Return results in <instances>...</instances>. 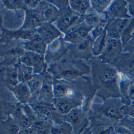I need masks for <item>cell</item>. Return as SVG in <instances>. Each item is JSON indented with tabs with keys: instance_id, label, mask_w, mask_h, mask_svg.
Listing matches in <instances>:
<instances>
[{
	"instance_id": "obj_34",
	"label": "cell",
	"mask_w": 134,
	"mask_h": 134,
	"mask_svg": "<svg viewBox=\"0 0 134 134\" xmlns=\"http://www.w3.org/2000/svg\"><path fill=\"white\" fill-rule=\"evenodd\" d=\"M61 133V130L59 129H53L52 133L53 134H60Z\"/></svg>"
},
{
	"instance_id": "obj_27",
	"label": "cell",
	"mask_w": 134,
	"mask_h": 134,
	"mask_svg": "<svg viewBox=\"0 0 134 134\" xmlns=\"http://www.w3.org/2000/svg\"><path fill=\"white\" fill-rule=\"evenodd\" d=\"M131 104H134V83L131 85L129 90L128 98L124 102V104L127 106Z\"/></svg>"
},
{
	"instance_id": "obj_11",
	"label": "cell",
	"mask_w": 134,
	"mask_h": 134,
	"mask_svg": "<svg viewBox=\"0 0 134 134\" xmlns=\"http://www.w3.org/2000/svg\"><path fill=\"white\" fill-rule=\"evenodd\" d=\"M21 63L29 67H33L34 69L41 70L43 65V56L38 53L28 52L20 58Z\"/></svg>"
},
{
	"instance_id": "obj_7",
	"label": "cell",
	"mask_w": 134,
	"mask_h": 134,
	"mask_svg": "<svg viewBox=\"0 0 134 134\" xmlns=\"http://www.w3.org/2000/svg\"><path fill=\"white\" fill-rule=\"evenodd\" d=\"M37 32L42 40L47 44L60 38V31L51 23H43L38 29Z\"/></svg>"
},
{
	"instance_id": "obj_17",
	"label": "cell",
	"mask_w": 134,
	"mask_h": 134,
	"mask_svg": "<svg viewBox=\"0 0 134 134\" xmlns=\"http://www.w3.org/2000/svg\"><path fill=\"white\" fill-rule=\"evenodd\" d=\"M69 3L72 12L79 15L86 14L91 7L89 1H69Z\"/></svg>"
},
{
	"instance_id": "obj_10",
	"label": "cell",
	"mask_w": 134,
	"mask_h": 134,
	"mask_svg": "<svg viewBox=\"0 0 134 134\" xmlns=\"http://www.w3.org/2000/svg\"><path fill=\"white\" fill-rule=\"evenodd\" d=\"M119 72L126 74L134 66V53L122 52L113 64Z\"/></svg>"
},
{
	"instance_id": "obj_13",
	"label": "cell",
	"mask_w": 134,
	"mask_h": 134,
	"mask_svg": "<svg viewBox=\"0 0 134 134\" xmlns=\"http://www.w3.org/2000/svg\"><path fill=\"white\" fill-rule=\"evenodd\" d=\"M24 45V48L29 52L36 53L42 56L47 49V44L42 40L38 32L31 39L25 42Z\"/></svg>"
},
{
	"instance_id": "obj_19",
	"label": "cell",
	"mask_w": 134,
	"mask_h": 134,
	"mask_svg": "<svg viewBox=\"0 0 134 134\" xmlns=\"http://www.w3.org/2000/svg\"><path fill=\"white\" fill-rule=\"evenodd\" d=\"M134 32V18H131L125 29L123 31L121 36V41L123 44V46L129 41L132 38Z\"/></svg>"
},
{
	"instance_id": "obj_16",
	"label": "cell",
	"mask_w": 134,
	"mask_h": 134,
	"mask_svg": "<svg viewBox=\"0 0 134 134\" xmlns=\"http://www.w3.org/2000/svg\"><path fill=\"white\" fill-rule=\"evenodd\" d=\"M121 124L115 128L118 134H134V119L127 115L121 119Z\"/></svg>"
},
{
	"instance_id": "obj_28",
	"label": "cell",
	"mask_w": 134,
	"mask_h": 134,
	"mask_svg": "<svg viewBox=\"0 0 134 134\" xmlns=\"http://www.w3.org/2000/svg\"><path fill=\"white\" fill-rule=\"evenodd\" d=\"M122 110L125 115L129 116L134 119V104L129 105H124Z\"/></svg>"
},
{
	"instance_id": "obj_15",
	"label": "cell",
	"mask_w": 134,
	"mask_h": 134,
	"mask_svg": "<svg viewBox=\"0 0 134 134\" xmlns=\"http://www.w3.org/2000/svg\"><path fill=\"white\" fill-rule=\"evenodd\" d=\"M133 83L134 81L129 79L125 74L119 71L118 84L121 95L124 99L123 100L124 103L128 98L129 88Z\"/></svg>"
},
{
	"instance_id": "obj_1",
	"label": "cell",
	"mask_w": 134,
	"mask_h": 134,
	"mask_svg": "<svg viewBox=\"0 0 134 134\" xmlns=\"http://www.w3.org/2000/svg\"><path fill=\"white\" fill-rule=\"evenodd\" d=\"M93 65L98 80L104 88L109 93L121 96L118 84L119 71L115 67L100 60L96 61Z\"/></svg>"
},
{
	"instance_id": "obj_23",
	"label": "cell",
	"mask_w": 134,
	"mask_h": 134,
	"mask_svg": "<svg viewBox=\"0 0 134 134\" xmlns=\"http://www.w3.org/2000/svg\"><path fill=\"white\" fill-rule=\"evenodd\" d=\"M18 65V79L21 82H24L30 80L32 77L31 74L32 68L31 67L26 66L22 63Z\"/></svg>"
},
{
	"instance_id": "obj_2",
	"label": "cell",
	"mask_w": 134,
	"mask_h": 134,
	"mask_svg": "<svg viewBox=\"0 0 134 134\" xmlns=\"http://www.w3.org/2000/svg\"><path fill=\"white\" fill-rule=\"evenodd\" d=\"M123 48L124 46L121 40L107 38L104 48L99 57V59L105 63L113 65L122 52Z\"/></svg>"
},
{
	"instance_id": "obj_31",
	"label": "cell",
	"mask_w": 134,
	"mask_h": 134,
	"mask_svg": "<svg viewBox=\"0 0 134 134\" xmlns=\"http://www.w3.org/2000/svg\"><path fill=\"white\" fill-rule=\"evenodd\" d=\"M127 2L129 15L132 18H134V0H130Z\"/></svg>"
},
{
	"instance_id": "obj_32",
	"label": "cell",
	"mask_w": 134,
	"mask_h": 134,
	"mask_svg": "<svg viewBox=\"0 0 134 134\" xmlns=\"http://www.w3.org/2000/svg\"><path fill=\"white\" fill-rule=\"evenodd\" d=\"M41 93L43 96H48L51 93V87L48 84H44L41 88Z\"/></svg>"
},
{
	"instance_id": "obj_5",
	"label": "cell",
	"mask_w": 134,
	"mask_h": 134,
	"mask_svg": "<svg viewBox=\"0 0 134 134\" xmlns=\"http://www.w3.org/2000/svg\"><path fill=\"white\" fill-rule=\"evenodd\" d=\"M105 13L110 20L115 19H129L132 18L129 13L127 1H113Z\"/></svg>"
},
{
	"instance_id": "obj_33",
	"label": "cell",
	"mask_w": 134,
	"mask_h": 134,
	"mask_svg": "<svg viewBox=\"0 0 134 134\" xmlns=\"http://www.w3.org/2000/svg\"><path fill=\"white\" fill-rule=\"evenodd\" d=\"M126 76H127L129 79L134 81V66L130 69L126 74H125Z\"/></svg>"
},
{
	"instance_id": "obj_22",
	"label": "cell",
	"mask_w": 134,
	"mask_h": 134,
	"mask_svg": "<svg viewBox=\"0 0 134 134\" xmlns=\"http://www.w3.org/2000/svg\"><path fill=\"white\" fill-rule=\"evenodd\" d=\"M15 92L17 98L22 102H26L30 96V90L24 84H20L16 86Z\"/></svg>"
},
{
	"instance_id": "obj_24",
	"label": "cell",
	"mask_w": 134,
	"mask_h": 134,
	"mask_svg": "<svg viewBox=\"0 0 134 134\" xmlns=\"http://www.w3.org/2000/svg\"><path fill=\"white\" fill-rule=\"evenodd\" d=\"M82 117V113L80 109L77 108L72 109L69 113H68L67 119L68 120L74 124L78 122Z\"/></svg>"
},
{
	"instance_id": "obj_21",
	"label": "cell",
	"mask_w": 134,
	"mask_h": 134,
	"mask_svg": "<svg viewBox=\"0 0 134 134\" xmlns=\"http://www.w3.org/2000/svg\"><path fill=\"white\" fill-rule=\"evenodd\" d=\"M112 1L110 0H94L90 2L91 7L94 12L100 14L106 12Z\"/></svg>"
},
{
	"instance_id": "obj_6",
	"label": "cell",
	"mask_w": 134,
	"mask_h": 134,
	"mask_svg": "<svg viewBox=\"0 0 134 134\" xmlns=\"http://www.w3.org/2000/svg\"><path fill=\"white\" fill-rule=\"evenodd\" d=\"M40 14L43 23H52V22L58 19L60 12L56 6L49 2H41L40 4L36 8Z\"/></svg>"
},
{
	"instance_id": "obj_26",
	"label": "cell",
	"mask_w": 134,
	"mask_h": 134,
	"mask_svg": "<svg viewBox=\"0 0 134 134\" xmlns=\"http://www.w3.org/2000/svg\"><path fill=\"white\" fill-rule=\"evenodd\" d=\"M123 52L134 53V32L132 38L125 44L123 48Z\"/></svg>"
},
{
	"instance_id": "obj_29",
	"label": "cell",
	"mask_w": 134,
	"mask_h": 134,
	"mask_svg": "<svg viewBox=\"0 0 134 134\" xmlns=\"http://www.w3.org/2000/svg\"><path fill=\"white\" fill-rule=\"evenodd\" d=\"M37 110L39 114L44 119H48L52 116L51 111L46 108L43 107H38L37 108Z\"/></svg>"
},
{
	"instance_id": "obj_35",
	"label": "cell",
	"mask_w": 134,
	"mask_h": 134,
	"mask_svg": "<svg viewBox=\"0 0 134 134\" xmlns=\"http://www.w3.org/2000/svg\"><path fill=\"white\" fill-rule=\"evenodd\" d=\"M38 134H47V133L44 129H39L38 132Z\"/></svg>"
},
{
	"instance_id": "obj_14",
	"label": "cell",
	"mask_w": 134,
	"mask_h": 134,
	"mask_svg": "<svg viewBox=\"0 0 134 134\" xmlns=\"http://www.w3.org/2000/svg\"><path fill=\"white\" fill-rule=\"evenodd\" d=\"M60 65L63 66V68H62L61 70V75L65 79H74L83 74L79 68L76 66L77 63L64 62H62Z\"/></svg>"
},
{
	"instance_id": "obj_3",
	"label": "cell",
	"mask_w": 134,
	"mask_h": 134,
	"mask_svg": "<svg viewBox=\"0 0 134 134\" xmlns=\"http://www.w3.org/2000/svg\"><path fill=\"white\" fill-rule=\"evenodd\" d=\"M120 98H110L101 107L102 114L107 118L112 120H121L125 116L122 108L124 106Z\"/></svg>"
},
{
	"instance_id": "obj_20",
	"label": "cell",
	"mask_w": 134,
	"mask_h": 134,
	"mask_svg": "<svg viewBox=\"0 0 134 134\" xmlns=\"http://www.w3.org/2000/svg\"><path fill=\"white\" fill-rule=\"evenodd\" d=\"M55 105L61 113H69L73 109L72 102L66 98H60L56 102Z\"/></svg>"
},
{
	"instance_id": "obj_25",
	"label": "cell",
	"mask_w": 134,
	"mask_h": 134,
	"mask_svg": "<svg viewBox=\"0 0 134 134\" xmlns=\"http://www.w3.org/2000/svg\"><path fill=\"white\" fill-rule=\"evenodd\" d=\"M68 90L69 88H67V87L65 85L61 84L57 85L54 87V94L58 97L62 98L64 95H66V92Z\"/></svg>"
},
{
	"instance_id": "obj_9",
	"label": "cell",
	"mask_w": 134,
	"mask_h": 134,
	"mask_svg": "<svg viewBox=\"0 0 134 134\" xmlns=\"http://www.w3.org/2000/svg\"><path fill=\"white\" fill-rule=\"evenodd\" d=\"M80 16L72 11L67 10L62 15H60L57 19V28L61 32H66L69 28L78 23Z\"/></svg>"
},
{
	"instance_id": "obj_12",
	"label": "cell",
	"mask_w": 134,
	"mask_h": 134,
	"mask_svg": "<svg viewBox=\"0 0 134 134\" xmlns=\"http://www.w3.org/2000/svg\"><path fill=\"white\" fill-rule=\"evenodd\" d=\"M43 23V22L37 9H29L26 11L25 22L21 29L24 30L38 29Z\"/></svg>"
},
{
	"instance_id": "obj_4",
	"label": "cell",
	"mask_w": 134,
	"mask_h": 134,
	"mask_svg": "<svg viewBox=\"0 0 134 134\" xmlns=\"http://www.w3.org/2000/svg\"><path fill=\"white\" fill-rule=\"evenodd\" d=\"M2 17L3 26L7 30H13L23 27L25 19L26 12L24 9H8Z\"/></svg>"
},
{
	"instance_id": "obj_8",
	"label": "cell",
	"mask_w": 134,
	"mask_h": 134,
	"mask_svg": "<svg viewBox=\"0 0 134 134\" xmlns=\"http://www.w3.org/2000/svg\"><path fill=\"white\" fill-rule=\"evenodd\" d=\"M66 48L61 38L56 39L48 44L46 49V60L49 62L56 61L60 59L65 53Z\"/></svg>"
},
{
	"instance_id": "obj_30",
	"label": "cell",
	"mask_w": 134,
	"mask_h": 134,
	"mask_svg": "<svg viewBox=\"0 0 134 134\" xmlns=\"http://www.w3.org/2000/svg\"><path fill=\"white\" fill-rule=\"evenodd\" d=\"M40 82L38 80L35 79V80H31L29 83V86L30 91L31 92L36 91L40 86Z\"/></svg>"
},
{
	"instance_id": "obj_18",
	"label": "cell",
	"mask_w": 134,
	"mask_h": 134,
	"mask_svg": "<svg viewBox=\"0 0 134 134\" xmlns=\"http://www.w3.org/2000/svg\"><path fill=\"white\" fill-rule=\"evenodd\" d=\"M106 38V31L105 29L102 34L94 41L92 48V53L93 55L99 57L102 54L105 45Z\"/></svg>"
}]
</instances>
